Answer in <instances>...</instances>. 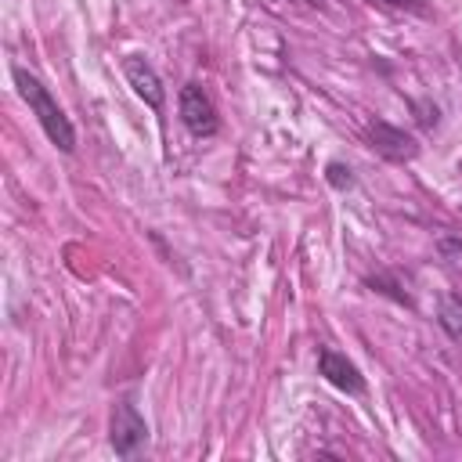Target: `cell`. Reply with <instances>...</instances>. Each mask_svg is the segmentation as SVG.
Here are the masks:
<instances>
[{
	"label": "cell",
	"instance_id": "30bf717a",
	"mask_svg": "<svg viewBox=\"0 0 462 462\" xmlns=\"http://www.w3.org/2000/svg\"><path fill=\"white\" fill-rule=\"evenodd\" d=\"M368 286L380 290V293H387V297H394V300H398V304H405V307H412V297H408V293H398V282L383 279V274H376V279H368Z\"/></svg>",
	"mask_w": 462,
	"mask_h": 462
},
{
	"label": "cell",
	"instance_id": "7a4b0ae2",
	"mask_svg": "<svg viewBox=\"0 0 462 462\" xmlns=\"http://www.w3.org/2000/svg\"><path fill=\"white\" fill-rule=\"evenodd\" d=\"M145 441H148L145 416L138 412L134 398H120L116 408H113V423H109V444H113V451L120 458H130V455H138L145 448Z\"/></svg>",
	"mask_w": 462,
	"mask_h": 462
},
{
	"label": "cell",
	"instance_id": "8fae6325",
	"mask_svg": "<svg viewBox=\"0 0 462 462\" xmlns=\"http://www.w3.org/2000/svg\"><path fill=\"white\" fill-rule=\"evenodd\" d=\"M383 4H391V8H408V12H416V15H423V12H426L423 0H383Z\"/></svg>",
	"mask_w": 462,
	"mask_h": 462
},
{
	"label": "cell",
	"instance_id": "5b68a950",
	"mask_svg": "<svg viewBox=\"0 0 462 462\" xmlns=\"http://www.w3.org/2000/svg\"><path fill=\"white\" fill-rule=\"evenodd\" d=\"M368 141H373V148L391 163H408V159L419 155V141L408 130H401L387 120H376L373 127H368Z\"/></svg>",
	"mask_w": 462,
	"mask_h": 462
},
{
	"label": "cell",
	"instance_id": "8992f818",
	"mask_svg": "<svg viewBox=\"0 0 462 462\" xmlns=\"http://www.w3.org/2000/svg\"><path fill=\"white\" fill-rule=\"evenodd\" d=\"M123 72H127V83L134 87V95L148 105V109H163L166 105V87H163V80H159V72L152 69V62L148 58H141V55H130L127 62H123Z\"/></svg>",
	"mask_w": 462,
	"mask_h": 462
},
{
	"label": "cell",
	"instance_id": "7c38bea8",
	"mask_svg": "<svg viewBox=\"0 0 462 462\" xmlns=\"http://www.w3.org/2000/svg\"><path fill=\"white\" fill-rule=\"evenodd\" d=\"M304 4H311V8H322V4H329V0H304Z\"/></svg>",
	"mask_w": 462,
	"mask_h": 462
},
{
	"label": "cell",
	"instance_id": "3957f363",
	"mask_svg": "<svg viewBox=\"0 0 462 462\" xmlns=\"http://www.w3.org/2000/svg\"><path fill=\"white\" fill-rule=\"evenodd\" d=\"M177 113H181V123L189 127L192 138H214V134L221 130L217 105H214V98L206 95L199 83H184V87H181Z\"/></svg>",
	"mask_w": 462,
	"mask_h": 462
},
{
	"label": "cell",
	"instance_id": "52a82bcc",
	"mask_svg": "<svg viewBox=\"0 0 462 462\" xmlns=\"http://www.w3.org/2000/svg\"><path fill=\"white\" fill-rule=\"evenodd\" d=\"M437 322H441V329H444L451 340H462V297H458V293H444V297H441Z\"/></svg>",
	"mask_w": 462,
	"mask_h": 462
},
{
	"label": "cell",
	"instance_id": "ba28073f",
	"mask_svg": "<svg viewBox=\"0 0 462 462\" xmlns=\"http://www.w3.org/2000/svg\"><path fill=\"white\" fill-rule=\"evenodd\" d=\"M325 181L332 184L336 192L354 189V173H350V166H343V163H329V166H325Z\"/></svg>",
	"mask_w": 462,
	"mask_h": 462
},
{
	"label": "cell",
	"instance_id": "277c9868",
	"mask_svg": "<svg viewBox=\"0 0 462 462\" xmlns=\"http://www.w3.org/2000/svg\"><path fill=\"white\" fill-rule=\"evenodd\" d=\"M318 376H322L325 383H332L336 391H343V394H365L361 368H357L347 354H340V350H332V347H322V350H318Z\"/></svg>",
	"mask_w": 462,
	"mask_h": 462
},
{
	"label": "cell",
	"instance_id": "9c48e42d",
	"mask_svg": "<svg viewBox=\"0 0 462 462\" xmlns=\"http://www.w3.org/2000/svg\"><path fill=\"white\" fill-rule=\"evenodd\" d=\"M437 249H441V256H444L451 267H462V235H444V239L437 242Z\"/></svg>",
	"mask_w": 462,
	"mask_h": 462
},
{
	"label": "cell",
	"instance_id": "6da1fadb",
	"mask_svg": "<svg viewBox=\"0 0 462 462\" xmlns=\"http://www.w3.org/2000/svg\"><path fill=\"white\" fill-rule=\"evenodd\" d=\"M12 76H15V83H19V95L26 98V105H29V109H33V116L40 120L44 134L51 138V145H55L58 152L72 155V152H76V130H72L69 116L62 113V105L51 98V90H47L33 72H26L22 65H15V69H12Z\"/></svg>",
	"mask_w": 462,
	"mask_h": 462
}]
</instances>
